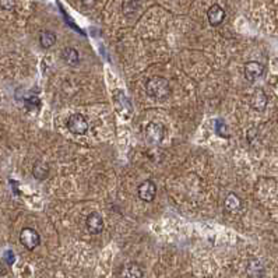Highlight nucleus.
I'll list each match as a JSON object with an SVG mask.
<instances>
[{
  "label": "nucleus",
  "instance_id": "obj_3",
  "mask_svg": "<svg viewBox=\"0 0 278 278\" xmlns=\"http://www.w3.org/2000/svg\"><path fill=\"white\" fill-rule=\"evenodd\" d=\"M20 242L27 250H34L41 243V236L34 228H23L20 232Z\"/></svg>",
  "mask_w": 278,
  "mask_h": 278
},
{
  "label": "nucleus",
  "instance_id": "obj_5",
  "mask_svg": "<svg viewBox=\"0 0 278 278\" xmlns=\"http://www.w3.org/2000/svg\"><path fill=\"white\" fill-rule=\"evenodd\" d=\"M85 225H87L88 232L92 233V235H99V233L104 231V218H102V215L98 213V211H92V213L87 215Z\"/></svg>",
  "mask_w": 278,
  "mask_h": 278
},
{
  "label": "nucleus",
  "instance_id": "obj_14",
  "mask_svg": "<svg viewBox=\"0 0 278 278\" xmlns=\"http://www.w3.org/2000/svg\"><path fill=\"white\" fill-rule=\"evenodd\" d=\"M39 44L44 49H49L56 44V34L52 31H41L39 33Z\"/></svg>",
  "mask_w": 278,
  "mask_h": 278
},
{
  "label": "nucleus",
  "instance_id": "obj_16",
  "mask_svg": "<svg viewBox=\"0 0 278 278\" xmlns=\"http://www.w3.org/2000/svg\"><path fill=\"white\" fill-rule=\"evenodd\" d=\"M113 97H115V101H116L117 105H120V106H124V109L129 110V113L131 112V104H130L129 98L126 97V94L120 90H115L113 91Z\"/></svg>",
  "mask_w": 278,
  "mask_h": 278
},
{
  "label": "nucleus",
  "instance_id": "obj_13",
  "mask_svg": "<svg viewBox=\"0 0 278 278\" xmlns=\"http://www.w3.org/2000/svg\"><path fill=\"white\" fill-rule=\"evenodd\" d=\"M62 59L65 60L66 65L69 66H77L80 63V55H78L77 49L74 48H65L62 51Z\"/></svg>",
  "mask_w": 278,
  "mask_h": 278
},
{
  "label": "nucleus",
  "instance_id": "obj_21",
  "mask_svg": "<svg viewBox=\"0 0 278 278\" xmlns=\"http://www.w3.org/2000/svg\"><path fill=\"white\" fill-rule=\"evenodd\" d=\"M133 2H138V0H133Z\"/></svg>",
  "mask_w": 278,
  "mask_h": 278
},
{
  "label": "nucleus",
  "instance_id": "obj_2",
  "mask_svg": "<svg viewBox=\"0 0 278 278\" xmlns=\"http://www.w3.org/2000/svg\"><path fill=\"white\" fill-rule=\"evenodd\" d=\"M144 136L150 144H160L165 137V127L160 122H150L146 126Z\"/></svg>",
  "mask_w": 278,
  "mask_h": 278
},
{
  "label": "nucleus",
  "instance_id": "obj_8",
  "mask_svg": "<svg viewBox=\"0 0 278 278\" xmlns=\"http://www.w3.org/2000/svg\"><path fill=\"white\" fill-rule=\"evenodd\" d=\"M208 23L213 27H218L225 20V10L220 5H213L207 12Z\"/></svg>",
  "mask_w": 278,
  "mask_h": 278
},
{
  "label": "nucleus",
  "instance_id": "obj_1",
  "mask_svg": "<svg viewBox=\"0 0 278 278\" xmlns=\"http://www.w3.org/2000/svg\"><path fill=\"white\" fill-rule=\"evenodd\" d=\"M146 90L150 97L158 99V101H164L171 95V85L167 78L164 77H153L150 78L146 84Z\"/></svg>",
  "mask_w": 278,
  "mask_h": 278
},
{
  "label": "nucleus",
  "instance_id": "obj_12",
  "mask_svg": "<svg viewBox=\"0 0 278 278\" xmlns=\"http://www.w3.org/2000/svg\"><path fill=\"white\" fill-rule=\"evenodd\" d=\"M144 272H143L142 267L136 263H129L122 268L120 271V278H143Z\"/></svg>",
  "mask_w": 278,
  "mask_h": 278
},
{
  "label": "nucleus",
  "instance_id": "obj_4",
  "mask_svg": "<svg viewBox=\"0 0 278 278\" xmlns=\"http://www.w3.org/2000/svg\"><path fill=\"white\" fill-rule=\"evenodd\" d=\"M67 129L73 134L83 136V134L87 133V130H88V123H87V120H85V117L83 115L74 113L67 120Z\"/></svg>",
  "mask_w": 278,
  "mask_h": 278
},
{
  "label": "nucleus",
  "instance_id": "obj_15",
  "mask_svg": "<svg viewBox=\"0 0 278 278\" xmlns=\"http://www.w3.org/2000/svg\"><path fill=\"white\" fill-rule=\"evenodd\" d=\"M33 175L35 179L44 181V179L48 178V175H49V167L46 165L45 162H37L33 168Z\"/></svg>",
  "mask_w": 278,
  "mask_h": 278
},
{
  "label": "nucleus",
  "instance_id": "obj_6",
  "mask_svg": "<svg viewBox=\"0 0 278 278\" xmlns=\"http://www.w3.org/2000/svg\"><path fill=\"white\" fill-rule=\"evenodd\" d=\"M137 193H138V197H140L143 201L151 203V201L156 199L157 196L156 183L153 181H150V179L142 182L138 189H137Z\"/></svg>",
  "mask_w": 278,
  "mask_h": 278
},
{
  "label": "nucleus",
  "instance_id": "obj_20",
  "mask_svg": "<svg viewBox=\"0 0 278 278\" xmlns=\"http://www.w3.org/2000/svg\"><path fill=\"white\" fill-rule=\"evenodd\" d=\"M5 272H6V268H5V264H3V263L0 261V277H2V275H3Z\"/></svg>",
  "mask_w": 278,
  "mask_h": 278
},
{
  "label": "nucleus",
  "instance_id": "obj_17",
  "mask_svg": "<svg viewBox=\"0 0 278 278\" xmlns=\"http://www.w3.org/2000/svg\"><path fill=\"white\" fill-rule=\"evenodd\" d=\"M14 6H16L14 0H0V7L5 10H13Z\"/></svg>",
  "mask_w": 278,
  "mask_h": 278
},
{
  "label": "nucleus",
  "instance_id": "obj_18",
  "mask_svg": "<svg viewBox=\"0 0 278 278\" xmlns=\"http://www.w3.org/2000/svg\"><path fill=\"white\" fill-rule=\"evenodd\" d=\"M80 2H81V5L84 7H92L97 3V0H80Z\"/></svg>",
  "mask_w": 278,
  "mask_h": 278
},
{
  "label": "nucleus",
  "instance_id": "obj_9",
  "mask_svg": "<svg viewBox=\"0 0 278 278\" xmlns=\"http://www.w3.org/2000/svg\"><path fill=\"white\" fill-rule=\"evenodd\" d=\"M267 102H268V99H267V95H265L263 88H256L253 91L252 98H250V105H252L253 109L261 112V110L265 109Z\"/></svg>",
  "mask_w": 278,
  "mask_h": 278
},
{
  "label": "nucleus",
  "instance_id": "obj_19",
  "mask_svg": "<svg viewBox=\"0 0 278 278\" xmlns=\"http://www.w3.org/2000/svg\"><path fill=\"white\" fill-rule=\"evenodd\" d=\"M6 261L9 263V264H13V263H14L13 252H6Z\"/></svg>",
  "mask_w": 278,
  "mask_h": 278
},
{
  "label": "nucleus",
  "instance_id": "obj_10",
  "mask_svg": "<svg viewBox=\"0 0 278 278\" xmlns=\"http://www.w3.org/2000/svg\"><path fill=\"white\" fill-rule=\"evenodd\" d=\"M224 207L228 213L236 214L242 210V200L236 193H229L225 197V203H224Z\"/></svg>",
  "mask_w": 278,
  "mask_h": 278
},
{
  "label": "nucleus",
  "instance_id": "obj_7",
  "mask_svg": "<svg viewBox=\"0 0 278 278\" xmlns=\"http://www.w3.org/2000/svg\"><path fill=\"white\" fill-rule=\"evenodd\" d=\"M264 73V66L259 62H247L245 65V78L250 83H254L256 80H259Z\"/></svg>",
  "mask_w": 278,
  "mask_h": 278
},
{
  "label": "nucleus",
  "instance_id": "obj_11",
  "mask_svg": "<svg viewBox=\"0 0 278 278\" xmlns=\"http://www.w3.org/2000/svg\"><path fill=\"white\" fill-rule=\"evenodd\" d=\"M246 272L250 278H263L264 275V265L257 259L250 260L246 267Z\"/></svg>",
  "mask_w": 278,
  "mask_h": 278
}]
</instances>
